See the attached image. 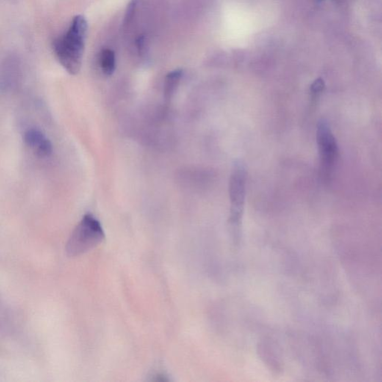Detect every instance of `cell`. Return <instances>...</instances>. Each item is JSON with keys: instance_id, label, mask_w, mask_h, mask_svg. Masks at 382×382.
<instances>
[{"instance_id": "obj_2", "label": "cell", "mask_w": 382, "mask_h": 382, "mask_svg": "<svg viewBox=\"0 0 382 382\" xmlns=\"http://www.w3.org/2000/svg\"><path fill=\"white\" fill-rule=\"evenodd\" d=\"M247 166L244 161L237 160L233 164L229 180V197L231 203L229 223L232 228L234 239L238 242L241 235V224L245 206L247 192Z\"/></svg>"}, {"instance_id": "obj_1", "label": "cell", "mask_w": 382, "mask_h": 382, "mask_svg": "<svg viewBox=\"0 0 382 382\" xmlns=\"http://www.w3.org/2000/svg\"><path fill=\"white\" fill-rule=\"evenodd\" d=\"M87 28L85 17L77 15L73 18L67 32L53 42V49L59 62L70 74L76 75L81 69Z\"/></svg>"}, {"instance_id": "obj_10", "label": "cell", "mask_w": 382, "mask_h": 382, "mask_svg": "<svg viewBox=\"0 0 382 382\" xmlns=\"http://www.w3.org/2000/svg\"><path fill=\"white\" fill-rule=\"evenodd\" d=\"M324 89H325V82H324L323 79L319 78L312 83L310 90H311L312 97L316 98L323 92Z\"/></svg>"}, {"instance_id": "obj_8", "label": "cell", "mask_w": 382, "mask_h": 382, "mask_svg": "<svg viewBox=\"0 0 382 382\" xmlns=\"http://www.w3.org/2000/svg\"><path fill=\"white\" fill-rule=\"evenodd\" d=\"M36 153L40 157H47L53 153V144L50 140L45 138L37 147Z\"/></svg>"}, {"instance_id": "obj_7", "label": "cell", "mask_w": 382, "mask_h": 382, "mask_svg": "<svg viewBox=\"0 0 382 382\" xmlns=\"http://www.w3.org/2000/svg\"><path fill=\"white\" fill-rule=\"evenodd\" d=\"M45 138L44 134L37 129H29L24 134L25 143L33 148H36Z\"/></svg>"}, {"instance_id": "obj_4", "label": "cell", "mask_w": 382, "mask_h": 382, "mask_svg": "<svg viewBox=\"0 0 382 382\" xmlns=\"http://www.w3.org/2000/svg\"><path fill=\"white\" fill-rule=\"evenodd\" d=\"M317 143L322 176L328 179L338 162L339 150L331 126L325 119H321L317 123Z\"/></svg>"}, {"instance_id": "obj_6", "label": "cell", "mask_w": 382, "mask_h": 382, "mask_svg": "<svg viewBox=\"0 0 382 382\" xmlns=\"http://www.w3.org/2000/svg\"><path fill=\"white\" fill-rule=\"evenodd\" d=\"M100 64H101L103 73L106 76H112L116 69V58L114 52L109 49L103 50L100 57Z\"/></svg>"}, {"instance_id": "obj_9", "label": "cell", "mask_w": 382, "mask_h": 382, "mask_svg": "<svg viewBox=\"0 0 382 382\" xmlns=\"http://www.w3.org/2000/svg\"><path fill=\"white\" fill-rule=\"evenodd\" d=\"M137 0H131V2L128 3L126 14H125L124 20H123V25L125 26L130 24L131 20H133L134 13H135L136 7H137Z\"/></svg>"}, {"instance_id": "obj_3", "label": "cell", "mask_w": 382, "mask_h": 382, "mask_svg": "<svg viewBox=\"0 0 382 382\" xmlns=\"http://www.w3.org/2000/svg\"><path fill=\"white\" fill-rule=\"evenodd\" d=\"M104 238V231L100 222L91 214H86L67 242V254L71 257L84 254L101 244Z\"/></svg>"}, {"instance_id": "obj_5", "label": "cell", "mask_w": 382, "mask_h": 382, "mask_svg": "<svg viewBox=\"0 0 382 382\" xmlns=\"http://www.w3.org/2000/svg\"><path fill=\"white\" fill-rule=\"evenodd\" d=\"M182 75V70H175L170 72L166 76L164 85V97L166 102H169L173 98Z\"/></svg>"}]
</instances>
